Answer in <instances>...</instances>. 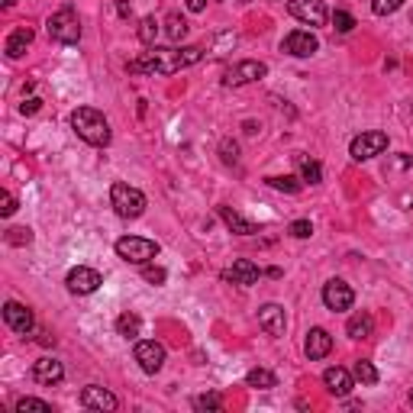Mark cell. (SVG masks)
I'll return each instance as SVG.
<instances>
[{"label": "cell", "mask_w": 413, "mask_h": 413, "mask_svg": "<svg viewBox=\"0 0 413 413\" xmlns=\"http://www.w3.org/2000/svg\"><path fill=\"white\" fill-rule=\"evenodd\" d=\"M204 58V49L200 46H188V49H152V52H142L136 62H130L132 75H175L181 68L197 65Z\"/></svg>", "instance_id": "cell-1"}, {"label": "cell", "mask_w": 413, "mask_h": 413, "mask_svg": "<svg viewBox=\"0 0 413 413\" xmlns=\"http://www.w3.org/2000/svg\"><path fill=\"white\" fill-rule=\"evenodd\" d=\"M71 126H75L78 139H85L87 146H97V149L110 146V123H107V116H103L100 110H94V107H78V110L71 113Z\"/></svg>", "instance_id": "cell-2"}, {"label": "cell", "mask_w": 413, "mask_h": 413, "mask_svg": "<svg viewBox=\"0 0 413 413\" xmlns=\"http://www.w3.org/2000/svg\"><path fill=\"white\" fill-rule=\"evenodd\" d=\"M159 252L161 245L155 239H146V236H123V239H116V255L130 265H149Z\"/></svg>", "instance_id": "cell-3"}, {"label": "cell", "mask_w": 413, "mask_h": 413, "mask_svg": "<svg viewBox=\"0 0 413 413\" xmlns=\"http://www.w3.org/2000/svg\"><path fill=\"white\" fill-rule=\"evenodd\" d=\"M110 204L116 210V216H123V220H136V216L146 213V194L139 188L123 184V181H116L110 188Z\"/></svg>", "instance_id": "cell-4"}, {"label": "cell", "mask_w": 413, "mask_h": 413, "mask_svg": "<svg viewBox=\"0 0 413 413\" xmlns=\"http://www.w3.org/2000/svg\"><path fill=\"white\" fill-rule=\"evenodd\" d=\"M49 36L62 42V46H75L78 39H81V19L71 7H62L55 10L52 17H49Z\"/></svg>", "instance_id": "cell-5"}, {"label": "cell", "mask_w": 413, "mask_h": 413, "mask_svg": "<svg viewBox=\"0 0 413 413\" xmlns=\"http://www.w3.org/2000/svg\"><path fill=\"white\" fill-rule=\"evenodd\" d=\"M268 75V65L265 62H255V58H245V62H236L233 68H226L223 75V85L226 87H243V85H252L258 78Z\"/></svg>", "instance_id": "cell-6"}, {"label": "cell", "mask_w": 413, "mask_h": 413, "mask_svg": "<svg viewBox=\"0 0 413 413\" xmlns=\"http://www.w3.org/2000/svg\"><path fill=\"white\" fill-rule=\"evenodd\" d=\"M387 149V136L385 132H362V136H355L352 139V146H349V155L355 161H368V159H375V155H381V152Z\"/></svg>", "instance_id": "cell-7"}, {"label": "cell", "mask_w": 413, "mask_h": 413, "mask_svg": "<svg viewBox=\"0 0 413 413\" xmlns=\"http://www.w3.org/2000/svg\"><path fill=\"white\" fill-rule=\"evenodd\" d=\"M323 304H326V310H333V313L352 310V304H355V291H352L346 281L333 278V281L323 284Z\"/></svg>", "instance_id": "cell-8"}, {"label": "cell", "mask_w": 413, "mask_h": 413, "mask_svg": "<svg viewBox=\"0 0 413 413\" xmlns=\"http://www.w3.org/2000/svg\"><path fill=\"white\" fill-rule=\"evenodd\" d=\"M281 49L288 52V55H294V58H310V55H317L319 39L313 36L310 29H294V33H288V36H284Z\"/></svg>", "instance_id": "cell-9"}, {"label": "cell", "mask_w": 413, "mask_h": 413, "mask_svg": "<svg viewBox=\"0 0 413 413\" xmlns=\"http://www.w3.org/2000/svg\"><path fill=\"white\" fill-rule=\"evenodd\" d=\"M136 362L146 375H155L165 365V346L155 339H142V342H136Z\"/></svg>", "instance_id": "cell-10"}, {"label": "cell", "mask_w": 413, "mask_h": 413, "mask_svg": "<svg viewBox=\"0 0 413 413\" xmlns=\"http://www.w3.org/2000/svg\"><path fill=\"white\" fill-rule=\"evenodd\" d=\"M294 19H301L307 26H323L326 23V3L323 0H291L288 3Z\"/></svg>", "instance_id": "cell-11"}, {"label": "cell", "mask_w": 413, "mask_h": 413, "mask_svg": "<svg viewBox=\"0 0 413 413\" xmlns=\"http://www.w3.org/2000/svg\"><path fill=\"white\" fill-rule=\"evenodd\" d=\"M65 284H68V291H71V294H94L97 288L103 284V278H100V272H94V268L78 265V268H71V272H68Z\"/></svg>", "instance_id": "cell-12"}, {"label": "cell", "mask_w": 413, "mask_h": 413, "mask_svg": "<svg viewBox=\"0 0 413 413\" xmlns=\"http://www.w3.org/2000/svg\"><path fill=\"white\" fill-rule=\"evenodd\" d=\"M3 323H7L13 333H19V336H29V333H33V326H36V319H33V310L23 307V304H17V301H7V304H3Z\"/></svg>", "instance_id": "cell-13"}, {"label": "cell", "mask_w": 413, "mask_h": 413, "mask_svg": "<svg viewBox=\"0 0 413 413\" xmlns=\"http://www.w3.org/2000/svg\"><path fill=\"white\" fill-rule=\"evenodd\" d=\"M81 407L85 410H100V413H113L116 407H120V401L107 391V387L100 385H87L85 391H81Z\"/></svg>", "instance_id": "cell-14"}, {"label": "cell", "mask_w": 413, "mask_h": 413, "mask_svg": "<svg viewBox=\"0 0 413 413\" xmlns=\"http://www.w3.org/2000/svg\"><path fill=\"white\" fill-rule=\"evenodd\" d=\"M258 326H262L268 336L281 339L284 329H288V317H284V307H281V304H265V307L258 310Z\"/></svg>", "instance_id": "cell-15"}, {"label": "cell", "mask_w": 413, "mask_h": 413, "mask_svg": "<svg viewBox=\"0 0 413 413\" xmlns=\"http://www.w3.org/2000/svg\"><path fill=\"white\" fill-rule=\"evenodd\" d=\"M323 385H326V391L333 397H349L352 394V387H355V375H349L346 368L333 365V368L323 371Z\"/></svg>", "instance_id": "cell-16"}, {"label": "cell", "mask_w": 413, "mask_h": 413, "mask_svg": "<svg viewBox=\"0 0 413 413\" xmlns=\"http://www.w3.org/2000/svg\"><path fill=\"white\" fill-rule=\"evenodd\" d=\"M329 349H333V336H329L323 326H313L304 339V352H307L310 362H319V358L329 355Z\"/></svg>", "instance_id": "cell-17"}, {"label": "cell", "mask_w": 413, "mask_h": 413, "mask_svg": "<svg viewBox=\"0 0 413 413\" xmlns=\"http://www.w3.org/2000/svg\"><path fill=\"white\" fill-rule=\"evenodd\" d=\"M33 378H36L39 385H46V387H52V385H58L62 378H65V368H62V362H55V358H49V355H42L33 365Z\"/></svg>", "instance_id": "cell-18"}, {"label": "cell", "mask_w": 413, "mask_h": 413, "mask_svg": "<svg viewBox=\"0 0 413 413\" xmlns=\"http://www.w3.org/2000/svg\"><path fill=\"white\" fill-rule=\"evenodd\" d=\"M220 220H223V223L229 226V233H236V236H255L258 233V226H255L252 220H245L243 213H236L229 206H220Z\"/></svg>", "instance_id": "cell-19"}, {"label": "cell", "mask_w": 413, "mask_h": 413, "mask_svg": "<svg viewBox=\"0 0 413 413\" xmlns=\"http://www.w3.org/2000/svg\"><path fill=\"white\" fill-rule=\"evenodd\" d=\"M371 329H375V319H371V313L358 310V313H352V317H349L346 336L349 339H368V336H371Z\"/></svg>", "instance_id": "cell-20"}, {"label": "cell", "mask_w": 413, "mask_h": 413, "mask_svg": "<svg viewBox=\"0 0 413 413\" xmlns=\"http://www.w3.org/2000/svg\"><path fill=\"white\" fill-rule=\"evenodd\" d=\"M226 278H233V281L243 284V288H252V284L262 278V272H258V265H252L249 258H239V262H233V272L226 274Z\"/></svg>", "instance_id": "cell-21"}, {"label": "cell", "mask_w": 413, "mask_h": 413, "mask_svg": "<svg viewBox=\"0 0 413 413\" xmlns=\"http://www.w3.org/2000/svg\"><path fill=\"white\" fill-rule=\"evenodd\" d=\"M29 42H33V29H29V26L13 29V33H10V39H7V55L10 58H19L23 52H26Z\"/></svg>", "instance_id": "cell-22"}, {"label": "cell", "mask_w": 413, "mask_h": 413, "mask_svg": "<svg viewBox=\"0 0 413 413\" xmlns=\"http://www.w3.org/2000/svg\"><path fill=\"white\" fill-rule=\"evenodd\" d=\"M159 29H161V23L155 17H142L139 19V42L142 46H155V39H159Z\"/></svg>", "instance_id": "cell-23"}, {"label": "cell", "mask_w": 413, "mask_h": 413, "mask_svg": "<svg viewBox=\"0 0 413 413\" xmlns=\"http://www.w3.org/2000/svg\"><path fill=\"white\" fill-rule=\"evenodd\" d=\"M116 333H120L123 339H136L142 333V319L136 317V313H123V317L116 319Z\"/></svg>", "instance_id": "cell-24"}, {"label": "cell", "mask_w": 413, "mask_h": 413, "mask_svg": "<svg viewBox=\"0 0 413 413\" xmlns=\"http://www.w3.org/2000/svg\"><path fill=\"white\" fill-rule=\"evenodd\" d=\"M245 381H249V387H258V391H268V387L278 385V378H274L268 368H252V371L245 375Z\"/></svg>", "instance_id": "cell-25"}, {"label": "cell", "mask_w": 413, "mask_h": 413, "mask_svg": "<svg viewBox=\"0 0 413 413\" xmlns=\"http://www.w3.org/2000/svg\"><path fill=\"white\" fill-rule=\"evenodd\" d=\"M297 165H301V178L307 184H319L323 181V168H319V161L307 159V155H297Z\"/></svg>", "instance_id": "cell-26"}, {"label": "cell", "mask_w": 413, "mask_h": 413, "mask_svg": "<svg viewBox=\"0 0 413 413\" xmlns=\"http://www.w3.org/2000/svg\"><path fill=\"white\" fill-rule=\"evenodd\" d=\"M352 375H355V381H362V385H378V368L368 362V358H358L355 368H352Z\"/></svg>", "instance_id": "cell-27"}, {"label": "cell", "mask_w": 413, "mask_h": 413, "mask_svg": "<svg viewBox=\"0 0 413 413\" xmlns=\"http://www.w3.org/2000/svg\"><path fill=\"white\" fill-rule=\"evenodd\" d=\"M17 413H52V404H49V401H39V397H19Z\"/></svg>", "instance_id": "cell-28"}, {"label": "cell", "mask_w": 413, "mask_h": 413, "mask_svg": "<svg viewBox=\"0 0 413 413\" xmlns=\"http://www.w3.org/2000/svg\"><path fill=\"white\" fill-rule=\"evenodd\" d=\"M165 33H168L171 42H181V39L188 36V19L181 17V13H171V17H168V29H165Z\"/></svg>", "instance_id": "cell-29"}, {"label": "cell", "mask_w": 413, "mask_h": 413, "mask_svg": "<svg viewBox=\"0 0 413 413\" xmlns=\"http://www.w3.org/2000/svg\"><path fill=\"white\" fill-rule=\"evenodd\" d=\"M268 188H274V191H284V194H297L301 191V181L297 178H291V175H274V178H268Z\"/></svg>", "instance_id": "cell-30"}, {"label": "cell", "mask_w": 413, "mask_h": 413, "mask_svg": "<svg viewBox=\"0 0 413 413\" xmlns=\"http://www.w3.org/2000/svg\"><path fill=\"white\" fill-rule=\"evenodd\" d=\"M401 7H404V0H375V3H371L375 17H391V13H397Z\"/></svg>", "instance_id": "cell-31"}, {"label": "cell", "mask_w": 413, "mask_h": 413, "mask_svg": "<svg viewBox=\"0 0 413 413\" xmlns=\"http://www.w3.org/2000/svg\"><path fill=\"white\" fill-rule=\"evenodd\" d=\"M333 26H336L339 33H352V29H355V17L346 13V10H336V13H333Z\"/></svg>", "instance_id": "cell-32"}, {"label": "cell", "mask_w": 413, "mask_h": 413, "mask_svg": "<svg viewBox=\"0 0 413 413\" xmlns=\"http://www.w3.org/2000/svg\"><path fill=\"white\" fill-rule=\"evenodd\" d=\"M194 407H197V410H220V407H223V397L220 394H200V397H194Z\"/></svg>", "instance_id": "cell-33"}, {"label": "cell", "mask_w": 413, "mask_h": 413, "mask_svg": "<svg viewBox=\"0 0 413 413\" xmlns=\"http://www.w3.org/2000/svg\"><path fill=\"white\" fill-rule=\"evenodd\" d=\"M288 233H291L294 239H310V236H313V226H310V220H294Z\"/></svg>", "instance_id": "cell-34"}, {"label": "cell", "mask_w": 413, "mask_h": 413, "mask_svg": "<svg viewBox=\"0 0 413 413\" xmlns=\"http://www.w3.org/2000/svg\"><path fill=\"white\" fill-rule=\"evenodd\" d=\"M7 239L13 245H29V243H33V229H26V226H17V229H10Z\"/></svg>", "instance_id": "cell-35"}, {"label": "cell", "mask_w": 413, "mask_h": 413, "mask_svg": "<svg viewBox=\"0 0 413 413\" xmlns=\"http://www.w3.org/2000/svg\"><path fill=\"white\" fill-rule=\"evenodd\" d=\"M142 278L149 284H165L168 272H165V268H155V265H146V268H142Z\"/></svg>", "instance_id": "cell-36"}, {"label": "cell", "mask_w": 413, "mask_h": 413, "mask_svg": "<svg viewBox=\"0 0 413 413\" xmlns=\"http://www.w3.org/2000/svg\"><path fill=\"white\" fill-rule=\"evenodd\" d=\"M220 152H223V161H226V165H233V161L239 159V146H236V142H229V139H223Z\"/></svg>", "instance_id": "cell-37"}, {"label": "cell", "mask_w": 413, "mask_h": 413, "mask_svg": "<svg viewBox=\"0 0 413 413\" xmlns=\"http://www.w3.org/2000/svg\"><path fill=\"white\" fill-rule=\"evenodd\" d=\"M13 210H17V200H13V194H10V191H3V194H0V213L13 216Z\"/></svg>", "instance_id": "cell-38"}, {"label": "cell", "mask_w": 413, "mask_h": 413, "mask_svg": "<svg viewBox=\"0 0 413 413\" xmlns=\"http://www.w3.org/2000/svg\"><path fill=\"white\" fill-rule=\"evenodd\" d=\"M39 107H42V100H39V97H29V100L19 103V113H23V116H29V113H36Z\"/></svg>", "instance_id": "cell-39"}, {"label": "cell", "mask_w": 413, "mask_h": 413, "mask_svg": "<svg viewBox=\"0 0 413 413\" xmlns=\"http://www.w3.org/2000/svg\"><path fill=\"white\" fill-rule=\"evenodd\" d=\"M116 13H120V17H132V7L126 0H120V3H116Z\"/></svg>", "instance_id": "cell-40"}, {"label": "cell", "mask_w": 413, "mask_h": 413, "mask_svg": "<svg viewBox=\"0 0 413 413\" xmlns=\"http://www.w3.org/2000/svg\"><path fill=\"white\" fill-rule=\"evenodd\" d=\"M204 7H206V0H188V10H191V13H200Z\"/></svg>", "instance_id": "cell-41"}, {"label": "cell", "mask_w": 413, "mask_h": 413, "mask_svg": "<svg viewBox=\"0 0 413 413\" xmlns=\"http://www.w3.org/2000/svg\"><path fill=\"white\" fill-rule=\"evenodd\" d=\"M410 404H413V387H410Z\"/></svg>", "instance_id": "cell-42"}]
</instances>
